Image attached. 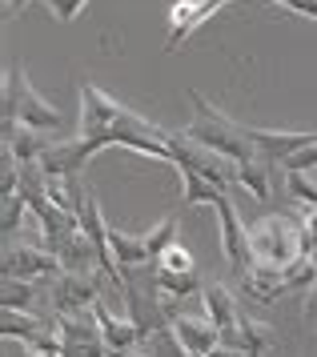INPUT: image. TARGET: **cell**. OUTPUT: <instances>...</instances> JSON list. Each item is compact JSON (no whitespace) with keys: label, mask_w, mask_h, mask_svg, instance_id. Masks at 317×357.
Wrapping results in <instances>:
<instances>
[{"label":"cell","mask_w":317,"mask_h":357,"mask_svg":"<svg viewBox=\"0 0 317 357\" xmlns=\"http://www.w3.org/2000/svg\"><path fill=\"white\" fill-rule=\"evenodd\" d=\"M96 301H101V289H96V277L89 273H61L48 281V313H57V317L84 313Z\"/></svg>","instance_id":"52a82bcc"},{"label":"cell","mask_w":317,"mask_h":357,"mask_svg":"<svg viewBox=\"0 0 317 357\" xmlns=\"http://www.w3.org/2000/svg\"><path fill=\"white\" fill-rule=\"evenodd\" d=\"M245 132H249V141H253V149L265 157L270 165H286L293 153L302 145H309L317 132H289V129H249L245 125Z\"/></svg>","instance_id":"30bf717a"},{"label":"cell","mask_w":317,"mask_h":357,"mask_svg":"<svg viewBox=\"0 0 317 357\" xmlns=\"http://www.w3.org/2000/svg\"><path fill=\"white\" fill-rule=\"evenodd\" d=\"M45 357H61V354H45Z\"/></svg>","instance_id":"f35d334b"},{"label":"cell","mask_w":317,"mask_h":357,"mask_svg":"<svg viewBox=\"0 0 317 357\" xmlns=\"http://www.w3.org/2000/svg\"><path fill=\"white\" fill-rule=\"evenodd\" d=\"M24 4H32V0H8V4H4V17H13L16 8H24Z\"/></svg>","instance_id":"8d00e7d4"},{"label":"cell","mask_w":317,"mask_h":357,"mask_svg":"<svg viewBox=\"0 0 317 357\" xmlns=\"http://www.w3.org/2000/svg\"><path fill=\"white\" fill-rule=\"evenodd\" d=\"M109 253L121 269H141L145 261H153L145 233H128V229L112 225V221H109Z\"/></svg>","instance_id":"9a60e30c"},{"label":"cell","mask_w":317,"mask_h":357,"mask_svg":"<svg viewBox=\"0 0 317 357\" xmlns=\"http://www.w3.org/2000/svg\"><path fill=\"white\" fill-rule=\"evenodd\" d=\"M270 169L273 165L265 157H253V161H241L237 165V185H245L257 201H270L273 197V185H270Z\"/></svg>","instance_id":"7402d4cb"},{"label":"cell","mask_w":317,"mask_h":357,"mask_svg":"<svg viewBox=\"0 0 317 357\" xmlns=\"http://www.w3.org/2000/svg\"><path fill=\"white\" fill-rule=\"evenodd\" d=\"M249 245H253V265L286 269L305 253V229L297 217L273 213V217H261L257 225H249Z\"/></svg>","instance_id":"277c9868"},{"label":"cell","mask_w":317,"mask_h":357,"mask_svg":"<svg viewBox=\"0 0 317 357\" xmlns=\"http://www.w3.org/2000/svg\"><path fill=\"white\" fill-rule=\"evenodd\" d=\"M225 4H229V0H177L173 8H169V36H165V49L169 52L181 49V45H185L217 8H225Z\"/></svg>","instance_id":"9c48e42d"},{"label":"cell","mask_w":317,"mask_h":357,"mask_svg":"<svg viewBox=\"0 0 317 357\" xmlns=\"http://www.w3.org/2000/svg\"><path fill=\"white\" fill-rule=\"evenodd\" d=\"M80 141L89 145V153H105V149H128L153 161L173 165L169 153V129H161L153 121H145L141 113H133L125 105L96 89V84H80Z\"/></svg>","instance_id":"6da1fadb"},{"label":"cell","mask_w":317,"mask_h":357,"mask_svg":"<svg viewBox=\"0 0 317 357\" xmlns=\"http://www.w3.org/2000/svg\"><path fill=\"white\" fill-rule=\"evenodd\" d=\"M217 341L221 345H233V349H249V354H270L273 345H277V337L261 321H253V317H241L237 325L217 329Z\"/></svg>","instance_id":"2e32d148"},{"label":"cell","mask_w":317,"mask_h":357,"mask_svg":"<svg viewBox=\"0 0 317 357\" xmlns=\"http://www.w3.org/2000/svg\"><path fill=\"white\" fill-rule=\"evenodd\" d=\"M48 325V317H40V313H24V309H0V333H4V341H16L20 337V345H29L40 329Z\"/></svg>","instance_id":"ffe728a7"},{"label":"cell","mask_w":317,"mask_h":357,"mask_svg":"<svg viewBox=\"0 0 317 357\" xmlns=\"http://www.w3.org/2000/svg\"><path fill=\"white\" fill-rule=\"evenodd\" d=\"M149 237V253H153V265H157V257L169 249V245H177V213H169V217H161L157 225H153V233H145Z\"/></svg>","instance_id":"f1b7e54d"},{"label":"cell","mask_w":317,"mask_h":357,"mask_svg":"<svg viewBox=\"0 0 317 357\" xmlns=\"http://www.w3.org/2000/svg\"><path fill=\"white\" fill-rule=\"evenodd\" d=\"M201 305H205L209 321L217 329H229V325L241 321V309H237V297L229 293V285L213 281V285H201Z\"/></svg>","instance_id":"d6986e66"},{"label":"cell","mask_w":317,"mask_h":357,"mask_svg":"<svg viewBox=\"0 0 317 357\" xmlns=\"http://www.w3.org/2000/svg\"><path fill=\"white\" fill-rule=\"evenodd\" d=\"M189 100H193V121L185 125V132H189L193 141L217 149V153H225L229 161H237V165L261 157V153L253 149V141H249V132H245L241 121L225 116L221 109H217V105H209L197 89H189Z\"/></svg>","instance_id":"7a4b0ae2"},{"label":"cell","mask_w":317,"mask_h":357,"mask_svg":"<svg viewBox=\"0 0 317 357\" xmlns=\"http://www.w3.org/2000/svg\"><path fill=\"white\" fill-rule=\"evenodd\" d=\"M181 173V205L189 209V205H217L225 197L221 185H213L209 177H201V173H193V169H177Z\"/></svg>","instance_id":"44dd1931"},{"label":"cell","mask_w":317,"mask_h":357,"mask_svg":"<svg viewBox=\"0 0 317 357\" xmlns=\"http://www.w3.org/2000/svg\"><path fill=\"white\" fill-rule=\"evenodd\" d=\"M141 349L149 357H193L189 349H185V341L177 337L173 325H165V329H157V333H149V337L141 341Z\"/></svg>","instance_id":"cb8c5ba5"},{"label":"cell","mask_w":317,"mask_h":357,"mask_svg":"<svg viewBox=\"0 0 317 357\" xmlns=\"http://www.w3.org/2000/svg\"><path fill=\"white\" fill-rule=\"evenodd\" d=\"M237 281H241V289H245V297H253V301H261V305H273L277 297L289 293L281 269H273V265H249Z\"/></svg>","instance_id":"5bb4252c"},{"label":"cell","mask_w":317,"mask_h":357,"mask_svg":"<svg viewBox=\"0 0 317 357\" xmlns=\"http://www.w3.org/2000/svg\"><path fill=\"white\" fill-rule=\"evenodd\" d=\"M0 273L4 277H16V281H36V285H48L52 277L64 273L61 257L45 249V245H16V241H4V257H0Z\"/></svg>","instance_id":"8992f818"},{"label":"cell","mask_w":317,"mask_h":357,"mask_svg":"<svg viewBox=\"0 0 317 357\" xmlns=\"http://www.w3.org/2000/svg\"><path fill=\"white\" fill-rule=\"evenodd\" d=\"M93 313H96V325H101L105 341H109V349H137V345L145 341L141 325L133 321L128 313H117V309L105 305V301H96Z\"/></svg>","instance_id":"7c38bea8"},{"label":"cell","mask_w":317,"mask_h":357,"mask_svg":"<svg viewBox=\"0 0 317 357\" xmlns=\"http://www.w3.org/2000/svg\"><path fill=\"white\" fill-rule=\"evenodd\" d=\"M45 8H48V17L52 20H61V24H73V20L89 8V0H45Z\"/></svg>","instance_id":"4dcf8cb0"},{"label":"cell","mask_w":317,"mask_h":357,"mask_svg":"<svg viewBox=\"0 0 317 357\" xmlns=\"http://www.w3.org/2000/svg\"><path fill=\"white\" fill-rule=\"evenodd\" d=\"M89 161H93V153H89V145L80 141V132H77L73 141H48L45 157H40V169L48 177H77Z\"/></svg>","instance_id":"8fae6325"},{"label":"cell","mask_w":317,"mask_h":357,"mask_svg":"<svg viewBox=\"0 0 317 357\" xmlns=\"http://www.w3.org/2000/svg\"><path fill=\"white\" fill-rule=\"evenodd\" d=\"M153 281H157V289H165L169 297H189V293H201V277L197 273H173V269H157L153 273Z\"/></svg>","instance_id":"484cf974"},{"label":"cell","mask_w":317,"mask_h":357,"mask_svg":"<svg viewBox=\"0 0 317 357\" xmlns=\"http://www.w3.org/2000/svg\"><path fill=\"white\" fill-rule=\"evenodd\" d=\"M209 357H261V354H249V349H233V345H221V341H217V345L209 349Z\"/></svg>","instance_id":"d590c367"},{"label":"cell","mask_w":317,"mask_h":357,"mask_svg":"<svg viewBox=\"0 0 317 357\" xmlns=\"http://www.w3.org/2000/svg\"><path fill=\"white\" fill-rule=\"evenodd\" d=\"M57 257H61L64 273H89V277H93L96 269H101V253H96V245L89 241L80 229L61 245V249H57Z\"/></svg>","instance_id":"ac0fdd59"},{"label":"cell","mask_w":317,"mask_h":357,"mask_svg":"<svg viewBox=\"0 0 317 357\" xmlns=\"http://www.w3.org/2000/svg\"><path fill=\"white\" fill-rule=\"evenodd\" d=\"M302 313H305V325H309V329L317 333V285H314L309 293H305V305H302Z\"/></svg>","instance_id":"e575fe53"},{"label":"cell","mask_w":317,"mask_h":357,"mask_svg":"<svg viewBox=\"0 0 317 357\" xmlns=\"http://www.w3.org/2000/svg\"><path fill=\"white\" fill-rule=\"evenodd\" d=\"M4 4H8V0H4Z\"/></svg>","instance_id":"ab89813d"},{"label":"cell","mask_w":317,"mask_h":357,"mask_svg":"<svg viewBox=\"0 0 317 357\" xmlns=\"http://www.w3.org/2000/svg\"><path fill=\"white\" fill-rule=\"evenodd\" d=\"M281 277H286V289H314L317 285V261L309 257V253H302L293 265L281 269Z\"/></svg>","instance_id":"83f0119b"},{"label":"cell","mask_w":317,"mask_h":357,"mask_svg":"<svg viewBox=\"0 0 317 357\" xmlns=\"http://www.w3.org/2000/svg\"><path fill=\"white\" fill-rule=\"evenodd\" d=\"M157 269H173V273H197V261H193V253L185 249V245L177 241V245H169V249L157 257Z\"/></svg>","instance_id":"f546056e"},{"label":"cell","mask_w":317,"mask_h":357,"mask_svg":"<svg viewBox=\"0 0 317 357\" xmlns=\"http://www.w3.org/2000/svg\"><path fill=\"white\" fill-rule=\"evenodd\" d=\"M302 229H305V253L317 261V209H302Z\"/></svg>","instance_id":"d6a6232c"},{"label":"cell","mask_w":317,"mask_h":357,"mask_svg":"<svg viewBox=\"0 0 317 357\" xmlns=\"http://www.w3.org/2000/svg\"><path fill=\"white\" fill-rule=\"evenodd\" d=\"M36 297H40V285H36V281L4 277V285H0V309H24V313H36Z\"/></svg>","instance_id":"603a6c76"},{"label":"cell","mask_w":317,"mask_h":357,"mask_svg":"<svg viewBox=\"0 0 317 357\" xmlns=\"http://www.w3.org/2000/svg\"><path fill=\"white\" fill-rule=\"evenodd\" d=\"M29 217V201H24V193H8L4 197V205H0V229H4V241H13L16 229H24L20 221Z\"/></svg>","instance_id":"4316f807"},{"label":"cell","mask_w":317,"mask_h":357,"mask_svg":"<svg viewBox=\"0 0 317 357\" xmlns=\"http://www.w3.org/2000/svg\"><path fill=\"white\" fill-rule=\"evenodd\" d=\"M286 193L293 205H302V209H317V181L302 169H286Z\"/></svg>","instance_id":"d4e9b609"},{"label":"cell","mask_w":317,"mask_h":357,"mask_svg":"<svg viewBox=\"0 0 317 357\" xmlns=\"http://www.w3.org/2000/svg\"><path fill=\"white\" fill-rule=\"evenodd\" d=\"M169 153H173L177 169H193V173H201V177H209L213 185H221L225 193L237 185V161H229L225 153L201 145V141H193L189 132H181V137L169 132Z\"/></svg>","instance_id":"5b68a950"},{"label":"cell","mask_w":317,"mask_h":357,"mask_svg":"<svg viewBox=\"0 0 317 357\" xmlns=\"http://www.w3.org/2000/svg\"><path fill=\"white\" fill-rule=\"evenodd\" d=\"M0 137H4V145L16 153V161L20 165H32L45 157L48 149V137L45 129H32V125H20V121H0Z\"/></svg>","instance_id":"4fadbf2b"},{"label":"cell","mask_w":317,"mask_h":357,"mask_svg":"<svg viewBox=\"0 0 317 357\" xmlns=\"http://www.w3.org/2000/svg\"><path fill=\"white\" fill-rule=\"evenodd\" d=\"M217 209V221H221V253H225V265H229V273L241 277L249 265H253V245H249V229L241 225L237 217V205L229 201V193L213 205Z\"/></svg>","instance_id":"ba28073f"},{"label":"cell","mask_w":317,"mask_h":357,"mask_svg":"<svg viewBox=\"0 0 317 357\" xmlns=\"http://www.w3.org/2000/svg\"><path fill=\"white\" fill-rule=\"evenodd\" d=\"M61 357H77V354H68V349H64V354H61Z\"/></svg>","instance_id":"74e56055"},{"label":"cell","mask_w":317,"mask_h":357,"mask_svg":"<svg viewBox=\"0 0 317 357\" xmlns=\"http://www.w3.org/2000/svg\"><path fill=\"white\" fill-rule=\"evenodd\" d=\"M173 329L177 337L185 341V349L189 354H209L213 345H217V325L209 321V313H177L173 317Z\"/></svg>","instance_id":"e0dca14e"},{"label":"cell","mask_w":317,"mask_h":357,"mask_svg":"<svg viewBox=\"0 0 317 357\" xmlns=\"http://www.w3.org/2000/svg\"><path fill=\"white\" fill-rule=\"evenodd\" d=\"M281 169H302V173H314V169H317V137L309 141V145L297 149V153H293Z\"/></svg>","instance_id":"1f68e13d"},{"label":"cell","mask_w":317,"mask_h":357,"mask_svg":"<svg viewBox=\"0 0 317 357\" xmlns=\"http://www.w3.org/2000/svg\"><path fill=\"white\" fill-rule=\"evenodd\" d=\"M273 4H281V8H289V13H297V17L317 20V0H273Z\"/></svg>","instance_id":"836d02e7"},{"label":"cell","mask_w":317,"mask_h":357,"mask_svg":"<svg viewBox=\"0 0 317 357\" xmlns=\"http://www.w3.org/2000/svg\"><path fill=\"white\" fill-rule=\"evenodd\" d=\"M0 121H20V125H32V129H64V116L61 109L45 100L36 89H32L29 73L20 61L4 68V89H0Z\"/></svg>","instance_id":"3957f363"}]
</instances>
